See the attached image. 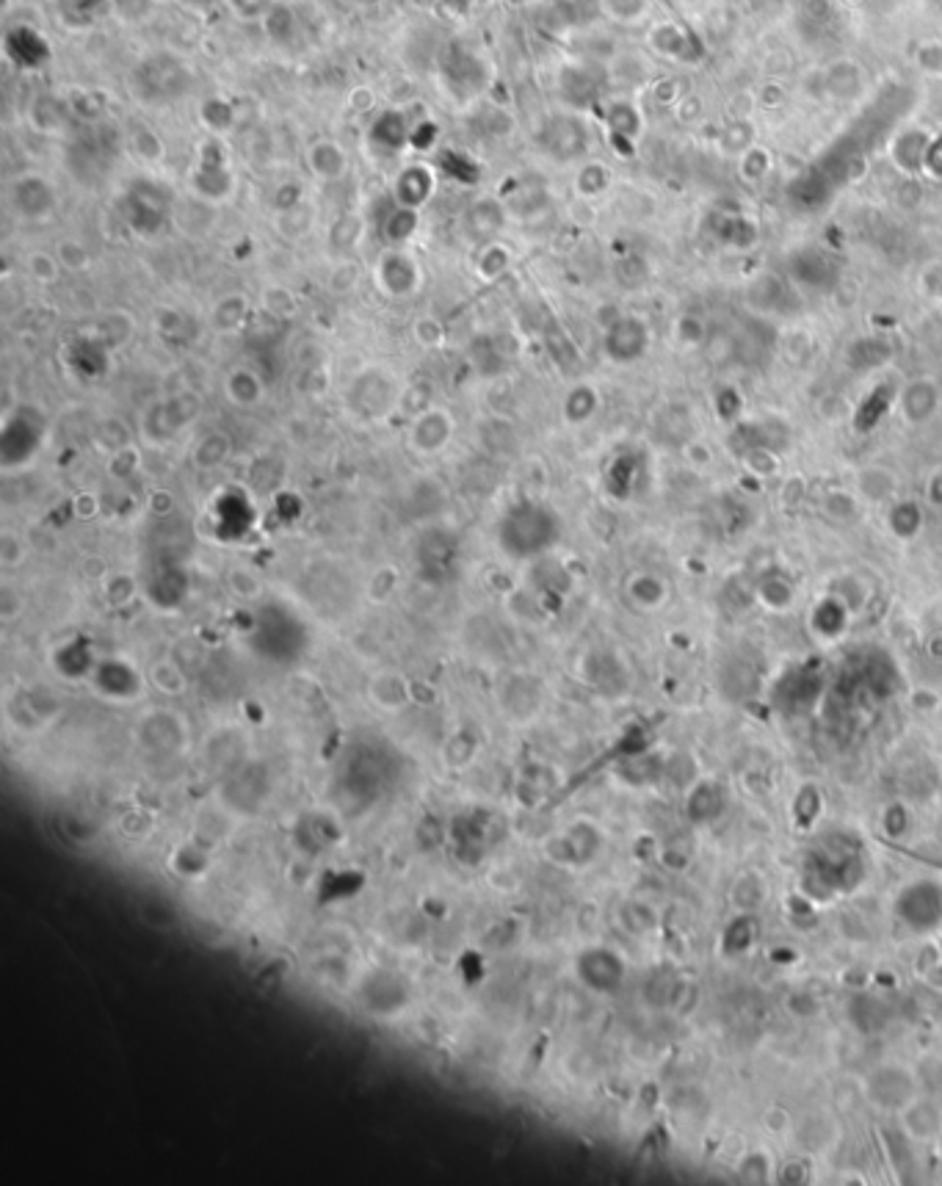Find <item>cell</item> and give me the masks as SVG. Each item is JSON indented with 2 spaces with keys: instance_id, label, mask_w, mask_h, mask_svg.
Masks as SVG:
<instances>
[{
  "instance_id": "cell-6",
  "label": "cell",
  "mask_w": 942,
  "mask_h": 1186,
  "mask_svg": "<svg viewBox=\"0 0 942 1186\" xmlns=\"http://www.w3.org/2000/svg\"><path fill=\"white\" fill-rule=\"evenodd\" d=\"M373 274H376V280H379V285L384 288V294L390 296L415 294L420 280H423V274H420V266L415 263V258L407 255V252H401V249L384 252Z\"/></svg>"
},
{
  "instance_id": "cell-29",
  "label": "cell",
  "mask_w": 942,
  "mask_h": 1186,
  "mask_svg": "<svg viewBox=\"0 0 942 1186\" xmlns=\"http://www.w3.org/2000/svg\"><path fill=\"white\" fill-rule=\"evenodd\" d=\"M608 183H611V172H608L603 164H586L581 172H578V180H575L581 197H597V194H603L605 188H608Z\"/></svg>"
},
{
  "instance_id": "cell-4",
  "label": "cell",
  "mask_w": 942,
  "mask_h": 1186,
  "mask_svg": "<svg viewBox=\"0 0 942 1186\" xmlns=\"http://www.w3.org/2000/svg\"><path fill=\"white\" fill-rule=\"evenodd\" d=\"M219 136H210L199 155V166L194 172V188L205 200H224L233 191V175L227 169L224 153H221Z\"/></svg>"
},
{
  "instance_id": "cell-25",
  "label": "cell",
  "mask_w": 942,
  "mask_h": 1186,
  "mask_svg": "<svg viewBox=\"0 0 942 1186\" xmlns=\"http://www.w3.org/2000/svg\"><path fill=\"white\" fill-rule=\"evenodd\" d=\"M246 310H249L246 296H241V294L224 296V299H219V305L213 307V324H216L219 329H238L241 324H244Z\"/></svg>"
},
{
  "instance_id": "cell-39",
  "label": "cell",
  "mask_w": 942,
  "mask_h": 1186,
  "mask_svg": "<svg viewBox=\"0 0 942 1186\" xmlns=\"http://www.w3.org/2000/svg\"><path fill=\"white\" fill-rule=\"evenodd\" d=\"M826 512L832 517H851L857 512V498L849 493H829L826 495Z\"/></svg>"
},
{
  "instance_id": "cell-11",
  "label": "cell",
  "mask_w": 942,
  "mask_h": 1186,
  "mask_svg": "<svg viewBox=\"0 0 942 1186\" xmlns=\"http://www.w3.org/2000/svg\"><path fill=\"white\" fill-rule=\"evenodd\" d=\"M263 34L274 47L291 50L302 42V14L291 0H277L263 17Z\"/></svg>"
},
{
  "instance_id": "cell-50",
  "label": "cell",
  "mask_w": 942,
  "mask_h": 1186,
  "mask_svg": "<svg viewBox=\"0 0 942 1186\" xmlns=\"http://www.w3.org/2000/svg\"><path fill=\"white\" fill-rule=\"evenodd\" d=\"M780 587L782 584H766V589H760V595H763V598H768V595H774V592H777ZM788 595H791V589H785V595L780 598L782 603H788V600H791ZM780 600H768V603H771V606H780Z\"/></svg>"
},
{
  "instance_id": "cell-19",
  "label": "cell",
  "mask_w": 942,
  "mask_h": 1186,
  "mask_svg": "<svg viewBox=\"0 0 942 1186\" xmlns=\"http://www.w3.org/2000/svg\"><path fill=\"white\" fill-rule=\"evenodd\" d=\"M199 119H202V125H205L213 136H221V133H230V130L235 128L238 111H235V106L227 97L213 94V97H205V100H202V106H199Z\"/></svg>"
},
{
  "instance_id": "cell-21",
  "label": "cell",
  "mask_w": 942,
  "mask_h": 1186,
  "mask_svg": "<svg viewBox=\"0 0 942 1186\" xmlns=\"http://www.w3.org/2000/svg\"><path fill=\"white\" fill-rule=\"evenodd\" d=\"M67 117H70V103L59 100V97H39L31 106V122L36 125V130H45V133H56L64 128Z\"/></svg>"
},
{
  "instance_id": "cell-10",
  "label": "cell",
  "mask_w": 942,
  "mask_h": 1186,
  "mask_svg": "<svg viewBox=\"0 0 942 1186\" xmlns=\"http://www.w3.org/2000/svg\"><path fill=\"white\" fill-rule=\"evenodd\" d=\"M12 205L14 211L25 216V219H42V216L53 211L56 194H53V186L47 183L45 177L23 175L14 180Z\"/></svg>"
},
{
  "instance_id": "cell-31",
  "label": "cell",
  "mask_w": 942,
  "mask_h": 1186,
  "mask_svg": "<svg viewBox=\"0 0 942 1186\" xmlns=\"http://www.w3.org/2000/svg\"><path fill=\"white\" fill-rule=\"evenodd\" d=\"M56 258H59V263L67 271H83L86 266H89V263H92V258H89V249L83 247L81 241H72V238L61 241Z\"/></svg>"
},
{
  "instance_id": "cell-48",
  "label": "cell",
  "mask_w": 942,
  "mask_h": 1186,
  "mask_svg": "<svg viewBox=\"0 0 942 1186\" xmlns=\"http://www.w3.org/2000/svg\"><path fill=\"white\" fill-rule=\"evenodd\" d=\"M440 6L451 14V17H465V14L476 6V0H440Z\"/></svg>"
},
{
  "instance_id": "cell-2",
  "label": "cell",
  "mask_w": 942,
  "mask_h": 1186,
  "mask_svg": "<svg viewBox=\"0 0 942 1186\" xmlns=\"http://www.w3.org/2000/svg\"><path fill=\"white\" fill-rule=\"evenodd\" d=\"M194 70L186 61L169 56V53H155L141 61L130 75V83L136 86V94L147 103H169L188 94L194 86Z\"/></svg>"
},
{
  "instance_id": "cell-14",
  "label": "cell",
  "mask_w": 942,
  "mask_h": 1186,
  "mask_svg": "<svg viewBox=\"0 0 942 1186\" xmlns=\"http://www.w3.org/2000/svg\"><path fill=\"white\" fill-rule=\"evenodd\" d=\"M940 407V388L931 379H912L901 390V415L909 423H926Z\"/></svg>"
},
{
  "instance_id": "cell-40",
  "label": "cell",
  "mask_w": 942,
  "mask_h": 1186,
  "mask_svg": "<svg viewBox=\"0 0 942 1186\" xmlns=\"http://www.w3.org/2000/svg\"><path fill=\"white\" fill-rule=\"evenodd\" d=\"M415 338L431 349V346H437L442 341V327L434 318H418L415 321Z\"/></svg>"
},
{
  "instance_id": "cell-38",
  "label": "cell",
  "mask_w": 942,
  "mask_h": 1186,
  "mask_svg": "<svg viewBox=\"0 0 942 1186\" xmlns=\"http://www.w3.org/2000/svg\"><path fill=\"white\" fill-rule=\"evenodd\" d=\"M210 446H213V437L202 440V443L197 446V451H194L197 465H202V468H213V465H219V462H224V457H227V443H221L219 448H210Z\"/></svg>"
},
{
  "instance_id": "cell-33",
  "label": "cell",
  "mask_w": 942,
  "mask_h": 1186,
  "mask_svg": "<svg viewBox=\"0 0 942 1186\" xmlns=\"http://www.w3.org/2000/svg\"><path fill=\"white\" fill-rule=\"evenodd\" d=\"M768 166H771V158H768L766 150H760V147H749L746 153H741V175H744L749 183H757L760 177L766 175Z\"/></svg>"
},
{
  "instance_id": "cell-24",
  "label": "cell",
  "mask_w": 942,
  "mask_h": 1186,
  "mask_svg": "<svg viewBox=\"0 0 942 1186\" xmlns=\"http://www.w3.org/2000/svg\"><path fill=\"white\" fill-rule=\"evenodd\" d=\"M409 133L412 130L407 128V119H404L401 111H384L373 122V141H379V144L390 147V150H396L404 141H409Z\"/></svg>"
},
{
  "instance_id": "cell-23",
  "label": "cell",
  "mask_w": 942,
  "mask_h": 1186,
  "mask_svg": "<svg viewBox=\"0 0 942 1186\" xmlns=\"http://www.w3.org/2000/svg\"><path fill=\"white\" fill-rule=\"evenodd\" d=\"M605 122H608V130L617 139H636L641 130L639 108L628 103V100H614L608 106V111H605Z\"/></svg>"
},
{
  "instance_id": "cell-53",
  "label": "cell",
  "mask_w": 942,
  "mask_h": 1186,
  "mask_svg": "<svg viewBox=\"0 0 942 1186\" xmlns=\"http://www.w3.org/2000/svg\"><path fill=\"white\" fill-rule=\"evenodd\" d=\"M849 3H865V0H849Z\"/></svg>"
},
{
  "instance_id": "cell-45",
  "label": "cell",
  "mask_w": 942,
  "mask_h": 1186,
  "mask_svg": "<svg viewBox=\"0 0 942 1186\" xmlns=\"http://www.w3.org/2000/svg\"><path fill=\"white\" fill-rule=\"evenodd\" d=\"M677 117L683 119V122H691L694 117H699V111H702V103H699V97H694V94H686V97H680L677 100Z\"/></svg>"
},
{
  "instance_id": "cell-7",
  "label": "cell",
  "mask_w": 942,
  "mask_h": 1186,
  "mask_svg": "<svg viewBox=\"0 0 942 1186\" xmlns=\"http://www.w3.org/2000/svg\"><path fill=\"white\" fill-rule=\"evenodd\" d=\"M647 343H650V329L641 318L622 316L605 332V352L617 363L639 360L641 354L647 352Z\"/></svg>"
},
{
  "instance_id": "cell-1",
  "label": "cell",
  "mask_w": 942,
  "mask_h": 1186,
  "mask_svg": "<svg viewBox=\"0 0 942 1186\" xmlns=\"http://www.w3.org/2000/svg\"><path fill=\"white\" fill-rule=\"evenodd\" d=\"M440 86L456 103H470L489 89L492 70L489 61L473 47L451 42L440 50Z\"/></svg>"
},
{
  "instance_id": "cell-34",
  "label": "cell",
  "mask_w": 942,
  "mask_h": 1186,
  "mask_svg": "<svg viewBox=\"0 0 942 1186\" xmlns=\"http://www.w3.org/2000/svg\"><path fill=\"white\" fill-rule=\"evenodd\" d=\"M915 64L920 72L940 78L942 75V42H923L915 50Z\"/></svg>"
},
{
  "instance_id": "cell-37",
  "label": "cell",
  "mask_w": 942,
  "mask_h": 1186,
  "mask_svg": "<svg viewBox=\"0 0 942 1186\" xmlns=\"http://www.w3.org/2000/svg\"><path fill=\"white\" fill-rule=\"evenodd\" d=\"M832 14H835L832 0H802V17L807 23L824 25L832 20Z\"/></svg>"
},
{
  "instance_id": "cell-5",
  "label": "cell",
  "mask_w": 942,
  "mask_h": 1186,
  "mask_svg": "<svg viewBox=\"0 0 942 1186\" xmlns=\"http://www.w3.org/2000/svg\"><path fill=\"white\" fill-rule=\"evenodd\" d=\"M3 50H6V59L25 72L39 70L42 64L50 61V42L31 25L9 28L3 36Z\"/></svg>"
},
{
  "instance_id": "cell-49",
  "label": "cell",
  "mask_w": 942,
  "mask_h": 1186,
  "mask_svg": "<svg viewBox=\"0 0 942 1186\" xmlns=\"http://www.w3.org/2000/svg\"><path fill=\"white\" fill-rule=\"evenodd\" d=\"M926 495H929V501L934 506H942V470L940 473H934L929 479V487H926Z\"/></svg>"
},
{
  "instance_id": "cell-3",
  "label": "cell",
  "mask_w": 942,
  "mask_h": 1186,
  "mask_svg": "<svg viewBox=\"0 0 942 1186\" xmlns=\"http://www.w3.org/2000/svg\"><path fill=\"white\" fill-rule=\"evenodd\" d=\"M788 277H791L796 285L807 288V291L826 294V291H832V288L838 285L840 271L832 260L826 258L824 252H818V249H802V252H793L791 258H788Z\"/></svg>"
},
{
  "instance_id": "cell-42",
  "label": "cell",
  "mask_w": 942,
  "mask_h": 1186,
  "mask_svg": "<svg viewBox=\"0 0 942 1186\" xmlns=\"http://www.w3.org/2000/svg\"><path fill=\"white\" fill-rule=\"evenodd\" d=\"M716 410L722 412V418H735V415L741 412V399L735 396L733 388L719 390V396H716Z\"/></svg>"
},
{
  "instance_id": "cell-28",
  "label": "cell",
  "mask_w": 942,
  "mask_h": 1186,
  "mask_svg": "<svg viewBox=\"0 0 942 1186\" xmlns=\"http://www.w3.org/2000/svg\"><path fill=\"white\" fill-rule=\"evenodd\" d=\"M387 238L393 241V244H404V241H409L412 235L418 233V211L415 208H401L398 205V211H393V216L387 219Z\"/></svg>"
},
{
  "instance_id": "cell-44",
  "label": "cell",
  "mask_w": 942,
  "mask_h": 1186,
  "mask_svg": "<svg viewBox=\"0 0 942 1186\" xmlns=\"http://www.w3.org/2000/svg\"><path fill=\"white\" fill-rule=\"evenodd\" d=\"M680 81H675V78H666V81L655 83V97L661 100V103H669V106H677V100H680Z\"/></svg>"
},
{
  "instance_id": "cell-18",
  "label": "cell",
  "mask_w": 942,
  "mask_h": 1186,
  "mask_svg": "<svg viewBox=\"0 0 942 1186\" xmlns=\"http://www.w3.org/2000/svg\"><path fill=\"white\" fill-rule=\"evenodd\" d=\"M788 296L791 288L788 282L777 277V274H760L752 285H749V302L757 310H785L788 307Z\"/></svg>"
},
{
  "instance_id": "cell-26",
  "label": "cell",
  "mask_w": 942,
  "mask_h": 1186,
  "mask_svg": "<svg viewBox=\"0 0 942 1186\" xmlns=\"http://www.w3.org/2000/svg\"><path fill=\"white\" fill-rule=\"evenodd\" d=\"M600 9L614 23L633 25L644 20V14L650 12V0H600Z\"/></svg>"
},
{
  "instance_id": "cell-46",
  "label": "cell",
  "mask_w": 942,
  "mask_h": 1186,
  "mask_svg": "<svg viewBox=\"0 0 942 1186\" xmlns=\"http://www.w3.org/2000/svg\"><path fill=\"white\" fill-rule=\"evenodd\" d=\"M926 169L934 177H942V133L937 139H931L929 155H926Z\"/></svg>"
},
{
  "instance_id": "cell-8",
  "label": "cell",
  "mask_w": 942,
  "mask_h": 1186,
  "mask_svg": "<svg viewBox=\"0 0 942 1186\" xmlns=\"http://www.w3.org/2000/svg\"><path fill=\"white\" fill-rule=\"evenodd\" d=\"M545 144L553 155H559L561 161H570L575 155H581L589 144V130L581 122V117L575 114H559L550 117L545 125Z\"/></svg>"
},
{
  "instance_id": "cell-47",
  "label": "cell",
  "mask_w": 942,
  "mask_h": 1186,
  "mask_svg": "<svg viewBox=\"0 0 942 1186\" xmlns=\"http://www.w3.org/2000/svg\"><path fill=\"white\" fill-rule=\"evenodd\" d=\"M923 282H926V288H929L931 296H937V299H942V263H937V266H931L926 274H923Z\"/></svg>"
},
{
  "instance_id": "cell-16",
  "label": "cell",
  "mask_w": 942,
  "mask_h": 1186,
  "mask_svg": "<svg viewBox=\"0 0 942 1186\" xmlns=\"http://www.w3.org/2000/svg\"><path fill=\"white\" fill-rule=\"evenodd\" d=\"M931 136L926 130H904L901 136L893 141V161L901 172L915 175L920 169H926V155H929Z\"/></svg>"
},
{
  "instance_id": "cell-12",
  "label": "cell",
  "mask_w": 942,
  "mask_h": 1186,
  "mask_svg": "<svg viewBox=\"0 0 942 1186\" xmlns=\"http://www.w3.org/2000/svg\"><path fill=\"white\" fill-rule=\"evenodd\" d=\"M647 45L663 56V59L675 61H697V36L686 31L683 25L677 23H658L652 25L647 34Z\"/></svg>"
},
{
  "instance_id": "cell-15",
  "label": "cell",
  "mask_w": 942,
  "mask_h": 1186,
  "mask_svg": "<svg viewBox=\"0 0 942 1186\" xmlns=\"http://www.w3.org/2000/svg\"><path fill=\"white\" fill-rule=\"evenodd\" d=\"M434 191V172L429 166H407L401 175L396 177V200L401 208H415L426 205V200Z\"/></svg>"
},
{
  "instance_id": "cell-52",
  "label": "cell",
  "mask_w": 942,
  "mask_h": 1186,
  "mask_svg": "<svg viewBox=\"0 0 942 1186\" xmlns=\"http://www.w3.org/2000/svg\"><path fill=\"white\" fill-rule=\"evenodd\" d=\"M152 6H169V3H180V0H150Z\"/></svg>"
},
{
  "instance_id": "cell-20",
  "label": "cell",
  "mask_w": 942,
  "mask_h": 1186,
  "mask_svg": "<svg viewBox=\"0 0 942 1186\" xmlns=\"http://www.w3.org/2000/svg\"><path fill=\"white\" fill-rule=\"evenodd\" d=\"M716 238H722L724 244H730L735 249H749L757 241V227L755 222H749L744 213H719V224H716Z\"/></svg>"
},
{
  "instance_id": "cell-9",
  "label": "cell",
  "mask_w": 942,
  "mask_h": 1186,
  "mask_svg": "<svg viewBox=\"0 0 942 1186\" xmlns=\"http://www.w3.org/2000/svg\"><path fill=\"white\" fill-rule=\"evenodd\" d=\"M603 78L592 64H567L559 72V92L572 108H589L600 97Z\"/></svg>"
},
{
  "instance_id": "cell-13",
  "label": "cell",
  "mask_w": 942,
  "mask_h": 1186,
  "mask_svg": "<svg viewBox=\"0 0 942 1186\" xmlns=\"http://www.w3.org/2000/svg\"><path fill=\"white\" fill-rule=\"evenodd\" d=\"M307 169L324 183H335L349 172V155L335 139H318L307 147Z\"/></svg>"
},
{
  "instance_id": "cell-32",
  "label": "cell",
  "mask_w": 942,
  "mask_h": 1186,
  "mask_svg": "<svg viewBox=\"0 0 942 1186\" xmlns=\"http://www.w3.org/2000/svg\"><path fill=\"white\" fill-rule=\"evenodd\" d=\"M277 0H227V9L246 23H263V17Z\"/></svg>"
},
{
  "instance_id": "cell-35",
  "label": "cell",
  "mask_w": 942,
  "mask_h": 1186,
  "mask_svg": "<svg viewBox=\"0 0 942 1186\" xmlns=\"http://www.w3.org/2000/svg\"><path fill=\"white\" fill-rule=\"evenodd\" d=\"M509 269V252L501 247V244H492V247H487V252H484V258H481V263H478V271H481V277H487V280H495V277H501L503 271Z\"/></svg>"
},
{
  "instance_id": "cell-41",
  "label": "cell",
  "mask_w": 942,
  "mask_h": 1186,
  "mask_svg": "<svg viewBox=\"0 0 942 1186\" xmlns=\"http://www.w3.org/2000/svg\"><path fill=\"white\" fill-rule=\"evenodd\" d=\"M757 103L763 108H780L782 103H785V86H782L780 81H768L763 83V89H760V94H757Z\"/></svg>"
},
{
  "instance_id": "cell-30",
  "label": "cell",
  "mask_w": 942,
  "mask_h": 1186,
  "mask_svg": "<svg viewBox=\"0 0 942 1186\" xmlns=\"http://www.w3.org/2000/svg\"><path fill=\"white\" fill-rule=\"evenodd\" d=\"M61 269H64V266L59 263V258H53V255H47V252H34V255L28 258V274H31L36 282H42V285H50V282L59 280Z\"/></svg>"
},
{
  "instance_id": "cell-51",
  "label": "cell",
  "mask_w": 942,
  "mask_h": 1186,
  "mask_svg": "<svg viewBox=\"0 0 942 1186\" xmlns=\"http://www.w3.org/2000/svg\"><path fill=\"white\" fill-rule=\"evenodd\" d=\"M351 6H357V9H376V6H382L384 0H349Z\"/></svg>"
},
{
  "instance_id": "cell-36",
  "label": "cell",
  "mask_w": 942,
  "mask_h": 1186,
  "mask_svg": "<svg viewBox=\"0 0 942 1186\" xmlns=\"http://www.w3.org/2000/svg\"><path fill=\"white\" fill-rule=\"evenodd\" d=\"M749 141H752V128L746 125V122H733L730 128H727V133H724V147L730 150V153H746L749 150Z\"/></svg>"
},
{
  "instance_id": "cell-27",
  "label": "cell",
  "mask_w": 942,
  "mask_h": 1186,
  "mask_svg": "<svg viewBox=\"0 0 942 1186\" xmlns=\"http://www.w3.org/2000/svg\"><path fill=\"white\" fill-rule=\"evenodd\" d=\"M860 490L865 498H873V501H887V498L893 495V490H896V482H893V476H890L887 470L868 468L860 476Z\"/></svg>"
},
{
  "instance_id": "cell-22",
  "label": "cell",
  "mask_w": 942,
  "mask_h": 1186,
  "mask_svg": "<svg viewBox=\"0 0 942 1186\" xmlns=\"http://www.w3.org/2000/svg\"><path fill=\"white\" fill-rule=\"evenodd\" d=\"M887 523H890V531L898 534V537H904V540H907V537H915L920 531V526H923V509H920V504L915 498L893 501L890 515H887Z\"/></svg>"
},
{
  "instance_id": "cell-43",
  "label": "cell",
  "mask_w": 942,
  "mask_h": 1186,
  "mask_svg": "<svg viewBox=\"0 0 942 1186\" xmlns=\"http://www.w3.org/2000/svg\"><path fill=\"white\" fill-rule=\"evenodd\" d=\"M677 332L686 343H699L702 341V321L697 316H683L677 324Z\"/></svg>"
},
{
  "instance_id": "cell-17",
  "label": "cell",
  "mask_w": 942,
  "mask_h": 1186,
  "mask_svg": "<svg viewBox=\"0 0 942 1186\" xmlns=\"http://www.w3.org/2000/svg\"><path fill=\"white\" fill-rule=\"evenodd\" d=\"M821 81H824V92L829 94V97L851 100V97H857V94L862 92V81H865V78H862V67L857 61L840 59L826 67Z\"/></svg>"
}]
</instances>
